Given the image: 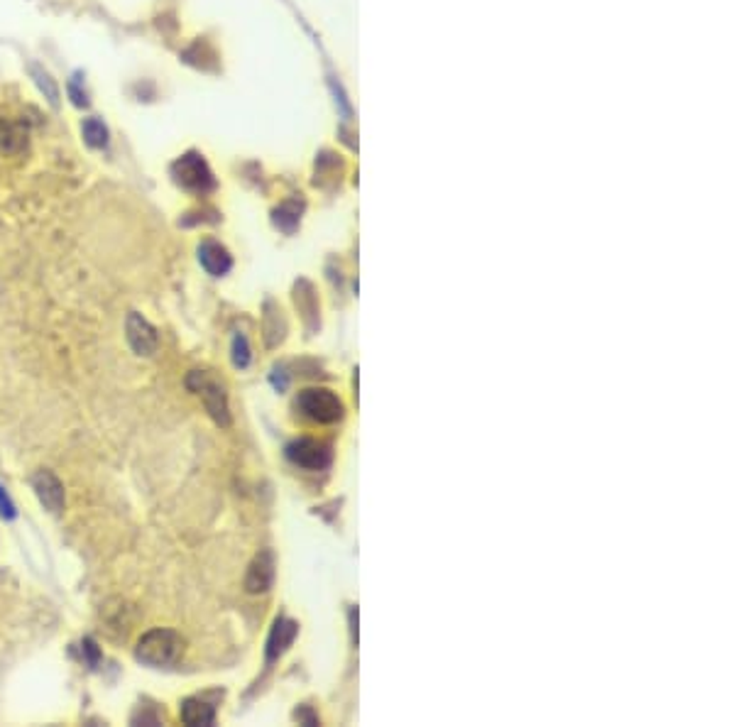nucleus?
Masks as SVG:
<instances>
[{"label":"nucleus","instance_id":"f3484780","mask_svg":"<svg viewBox=\"0 0 734 727\" xmlns=\"http://www.w3.org/2000/svg\"><path fill=\"white\" fill-rule=\"evenodd\" d=\"M230 358H233V365H236L237 370H245L250 365V360H253V350H250V343H247L243 333H236L233 348H230Z\"/></svg>","mask_w":734,"mask_h":727},{"label":"nucleus","instance_id":"f8f14e48","mask_svg":"<svg viewBox=\"0 0 734 727\" xmlns=\"http://www.w3.org/2000/svg\"><path fill=\"white\" fill-rule=\"evenodd\" d=\"M27 147V127L15 120L0 118V153L20 154Z\"/></svg>","mask_w":734,"mask_h":727},{"label":"nucleus","instance_id":"4be33fe9","mask_svg":"<svg viewBox=\"0 0 734 727\" xmlns=\"http://www.w3.org/2000/svg\"><path fill=\"white\" fill-rule=\"evenodd\" d=\"M294 720H299L302 725H319V715H316L309 705H302V708L294 713Z\"/></svg>","mask_w":734,"mask_h":727},{"label":"nucleus","instance_id":"423d86ee","mask_svg":"<svg viewBox=\"0 0 734 727\" xmlns=\"http://www.w3.org/2000/svg\"><path fill=\"white\" fill-rule=\"evenodd\" d=\"M125 336H127V346L133 348L135 356L150 358L157 353L160 348V336H157V329L153 323L147 322L144 316H140L137 312H130L125 319Z\"/></svg>","mask_w":734,"mask_h":727},{"label":"nucleus","instance_id":"9d476101","mask_svg":"<svg viewBox=\"0 0 734 727\" xmlns=\"http://www.w3.org/2000/svg\"><path fill=\"white\" fill-rule=\"evenodd\" d=\"M199 263L211 277H223L233 267V257L226 246H220L216 240H203L199 246Z\"/></svg>","mask_w":734,"mask_h":727},{"label":"nucleus","instance_id":"1a4fd4ad","mask_svg":"<svg viewBox=\"0 0 734 727\" xmlns=\"http://www.w3.org/2000/svg\"><path fill=\"white\" fill-rule=\"evenodd\" d=\"M296 635H299V625H296L294 620L289 618L274 620V625H272L270 629V637H267V649H265L267 664H274L277 659H282V657L289 651V647L294 644Z\"/></svg>","mask_w":734,"mask_h":727},{"label":"nucleus","instance_id":"2eb2a0df","mask_svg":"<svg viewBox=\"0 0 734 727\" xmlns=\"http://www.w3.org/2000/svg\"><path fill=\"white\" fill-rule=\"evenodd\" d=\"M81 133H84V140L88 147L93 150H101L108 144V127L106 123L98 118H86L84 126H81Z\"/></svg>","mask_w":734,"mask_h":727},{"label":"nucleus","instance_id":"6e6552de","mask_svg":"<svg viewBox=\"0 0 734 727\" xmlns=\"http://www.w3.org/2000/svg\"><path fill=\"white\" fill-rule=\"evenodd\" d=\"M274 573H277V564H274V554L270 549L260 551L257 556L253 558V564L247 568V575H245V591L250 595H260V592H267L274 583Z\"/></svg>","mask_w":734,"mask_h":727},{"label":"nucleus","instance_id":"dca6fc26","mask_svg":"<svg viewBox=\"0 0 734 727\" xmlns=\"http://www.w3.org/2000/svg\"><path fill=\"white\" fill-rule=\"evenodd\" d=\"M304 289H306V294L302 292V287H296V294H294L296 306L304 312V319H306V323H309V329H316V326H319V304H316V296H313V292H311V284H306L304 282Z\"/></svg>","mask_w":734,"mask_h":727},{"label":"nucleus","instance_id":"4468645a","mask_svg":"<svg viewBox=\"0 0 734 727\" xmlns=\"http://www.w3.org/2000/svg\"><path fill=\"white\" fill-rule=\"evenodd\" d=\"M282 312L274 309V304H267V313H265V336H267V346L274 348L284 340V331H287V323L284 319L279 316Z\"/></svg>","mask_w":734,"mask_h":727},{"label":"nucleus","instance_id":"20e7f679","mask_svg":"<svg viewBox=\"0 0 734 727\" xmlns=\"http://www.w3.org/2000/svg\"><path fill=\"white\" fill-rule=\"evenodd\" d=\"M296 409L311 419V422L319 424H336L343 419L346 415V406L343 402L330 392V389L323 387H309L304 392H299L296 397Z\"/></svg>","mask_w":734,"mask_h":727},{"label":"nucleus","instance_id":"f03ea898","mask_svg":"<svg viewBox=\"0 0 734 727\" xmlns=\"http://www.w3.org/2000/svg\"><path fill=\"white\" fill-rule=\"evenodd\" d=\"M186 387L203 399V406L213 416V422L218 426H230L228 395H226V387L218 380H213L209 372L191 370L189 377H186Z\"/></svg>","mask_w":734,"mask_h":727},{"label":"nucleus","instance_id":"39448f33","mask_svg":"<svg viewBox=\"0 0 734 727\" xmlns=\"http://www.w3.org/2000/svg\"><path fill=\"white\" fill-rule=\"evenodd\" d=\"M287 458L289 463H294L296 468H304L309 473H319V471H326L333 463V449L326 441L296 439L287 446Z\"/></svg>","mask_w":734,"mask_h":727},{"label":"nucleus","instance_id":"412c9836","mask_svg":"<svg viewBox=\"0 0 734 727\" xmlns=\"http://www.w3.org/2000/svg\"><path fill=\"white\" fill-rule=\"evenodd\" d=\"M69 96H71V101H74V106H79V108H86V106H88V96H86V91L79 89L77 79L69 84Z\"/></svg>","mask_w":734,"mask_h":727},{"label":"nucleus","instance_id":"0eeeda50","mask_svg":"<svg viewBox=\"0 0 734 727\" xmlns=\"http://www.w3.org/2000/svg\"><path fill=\"white\" fill-rule=\"evenodd\" d=\"M30 485H33L37 499L42 502V508L50 509L51 515H60L61 509H64V502H67L64 485L60 482V478L51 473V471H37L30 478Z\"/></svg>","mask_w":734,"mask_h":727},{"label":"nucleus","instance_id":"a211bd4d","mask_svg":"<svg viewBox=\"0 0 734 727\" xmlns=\"http://www.w3.org/2000/svg\"><path fill=\"white\" fill-rule=\"evenodd\" d=\"M33 77L34 81H37V86H40V91L47 96V101L51 103V106H57L60 103V89H57V84H54V79L47 74V71H42V69H33Z\"/></svg>","mask_w":734,"mask_h":727},{"label":"nucleus","instance_id":"6ab92c4d","mask_svg":"<svg viewBox=\"0 0 734 727\" xmlns=\"http://www.w3.org/2000/svg\"><path fill=\"white\" fill-rule=\"evenodd\" d=\"M79 649H81V659L88 664V668L98 666V661H101V649H98V644L93 642L91 637H86L84 642L79 644Z\"/></svg>","mask_w":734,"mask_h":727},{"label":"nucleus","instance_id":"7ed1b4c3","mask_svg":"<svg viewBox=\"0 0 734 727\" xmlns=\"http://www.w3.org/2000/svg\"><path fill=\"white\" fill-rule=\"evenodd\" d=\"M172 177L181 189L191 191V194H211L216 189V177H213L211 167L206 164L199 153H186L172 164Z\"/></svg>","mask_w":734,"mask_h":727},{"label":"nucleus","instance_id":"9b49d317","mask_svg":"<svg viewBox=\"0 0 734 727\" xmlns=\"http://www.w3.org/2000/svg\"><path fill=\"white\" fill-rule=\"evenodd\" d=\"M179 715H181V722L189 727H211L216 722V708L203 698H186Z\"/></svg>","mask_w":734,"mask_h":727},{"label":"nucleus","instance_id":"ddd939ff","mask_svg":"<svg viewBox=\"0 0 734 727\" xmlns=\"http://www.w3.org/2000/svg\"><path fill=\"white\" fill-rule=\"evenodd\" d=\"M302 209H304V203L296 201V199L282 203L274 211V226L279 230H284V233H294V228L299 226V219H302Z\"/></svg>","mask_w":734,"mask_h":727},{"label":"nucleus","instance_id":"f257e3e1","mask_svg":"<svg viewBox=\"0 0 734 727\" xmlns=\"http://www.w3.org/2000/svg\"><path fill=\"white\" fill-rule=\"evenodd\" d=\"M186 642L181 639V635H177L174 629H150L144 632L140 639H137L135 647V659L144 666L153 668H164L177 664L181 657H184Z\"/></svg>","mask_w":734,"mask_h":727},{"label":"nucleus","instance_id":"aec40b11","mask_svg":"<svg viewBox=\"0 0 734 727\" xmlns=\"http://www.w3.org/2000/svg\"><path fill=\"white\" fill-rule=\"evenodd\" d=\"M15 505H13V499L8 498V492L0 488V517L3 519H15Z\"/></svg>","mask_w":734,"mask_h":727}]
</instances>
